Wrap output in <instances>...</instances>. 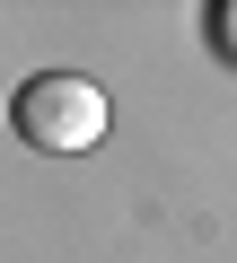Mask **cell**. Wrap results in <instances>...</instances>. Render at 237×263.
I'll return each mask as SVG.
<instances>
[{
  "label": "cell",
  "instance_id": "2",
  "mask_svg": "<svg viewBox=\"0 0 237 263\" xmlns=\"http://www.w3.org/2000/svg\"><path fill=\"white\" fill-rule=\"evenodd\" d=\"M220 44H228V53H237V9H220Z\"/></svg>",
  "mask_w": 237,
  "mask_h": 263
},
{
  "label": "cell",
  "instance_id": "1",
  "mask_svg": "<svg viewBox=\"0 0 237 263\" xmlns=\"http://www.w3.org/2000/svg\"><path fill=\"white\" fill-rule=\"evenodd\" d=\"M9 123H18V141L44 149V158H79L105 141V88L79 79V70H35L18 97H9Z\"/></svg>",
  "mask_w": 237,
  "mask_h": 263
}]
</instances>
